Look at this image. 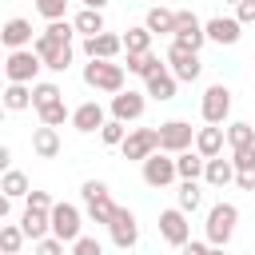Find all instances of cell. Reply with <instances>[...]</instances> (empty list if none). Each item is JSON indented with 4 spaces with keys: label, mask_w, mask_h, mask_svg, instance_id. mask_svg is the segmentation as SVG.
Wrapping results in <instances>:
<instances>
[{
    "label": "cell",
    "mask_w": 255,
    "mask_h": 255,
    "mask_svg": "<svg viewBox=\"0 0 255 255\" xmlns=\"http://www.w3.org/2000/svg\"><path fill=\"white\" fill-rule=\"evenodd\" d=\"M231 159H235V171H251V167H255V143L231 147Z\"/></svg>",
    "instance_id": "cell-38"
},
{
    "label": "cell",
    "mask_w": 255,
    "mask_h": 255,
    "mask_svg": "<svg viewBox=\"0 0 255 255\" xmlns=\"http://www.w3.org/2000/svg\"><path fill=\"white\" fill-rule=\"evenodd\" d=\"M175 84H179V80H175V72H171V68H159V72H151V76H147V96L163 104V100H171V96H175Z\"/></svg>",
    "instance_id": "cell-22"
},
{
    "label": "cell",
    "mask_w": 255,
    "mask_h": 255,
    "mask_svg": "<svg viewBox=\"0 0 255 255\" xmlns=\"http://www.w3.org/2000/svg\"><path fill=\"white\" fill-rule=\"evenodd\" d=\"M120 151H124V159L143 163L151 151H159V128H135V131H128V139L120 143Z\"/></svg>",
    "instance_id": "cell-8"
},
{
    "label": "cell",
    "mask_w": 255,
    "mask_h": 255,
    "mask_svg": "<svg viewBox=\"0 0 255 255\" xmlns=\"http://www.w3.org/2000/svg\"><path fill=\"white\" fill-rule=\"evenodd\" d=\"M84 84H88V88H96V92L116 96V92H124V64L92 60V64H84Z\"/></svg>",
    "instance_id": "cell-1"
},
{
    "label": "cell",
    "mask_w": 255,
    "mask_h": 255,
    "mask_svg": "<svg viewBox=\"0 0 255 255\" xmlns=\"http://www.w3.org/2000/svg\"><path fill=\"white\" fill-rule=\"evenodd\" d=\"M235 183H239L243 191H255V167H251V171H235Z\"/></svg>",
    "instance_id": "cell-45"
},
{
    "label": "cell",
    "mask_w": 255,
    "mask_h": 255,
    "mask_svg": "<svg viewBox=\"0 0 255 255\" xmlns=\"http://www.w3.org/2000/svg\"><path fill=\"white\" fill-rule=\"evenodd\" d=\"M8 163H12V147L4 143V147H0V167H8Z\"/></svg>",
    "instance_id": "cell-46"
},
{
    "label": "cell",
    "mask_w": 255,
    "mask_h": 255,
    "mask_svg": "<svg viewBox=\"0 0 255 255\" xmlns=\"http://www.w3.org/2000/svg\"><path fill=\"white\" fill-rule=\"evenodd\" d=\"M72 251H76V255H100L104 247H100V239H96V235H80V239L72 243Z\"/></svg>",
    "instance_id": "cell-41"
},
{
    "label": "cell",
    "mask_w": 255,
    "mask_h": 255,
    "mask_svg": "<svg viewBox=\"0 0 255 255\" xmlns=\"http://www.w3.org/2000/svg\"><path fill=\"white\" fill-rule=\"evenodd\" d=\"M64 8H68V0H36V12H40L44 20H60Z\"/></svg>",
    "instance_id": "cell-40"
},
{
    "label": "cell",
    "mask_w": 255,
    "mask_h": 255,
    "mask_svg": "<svg viewBox=\"0 0 255 255\" xmlns=\"http://www.w3.org/2000/svg\"><path fill=\"white\" fill-rule=\"evenodd\" d=\"M143 96H147V92H131V88H128V92H116V96H112V116L124 120V124H128V120H139L143 108H147Z\"/></svg>",
    "instance_id": "cell-16"
},
{
    "label": "cell",
    "mask_w": 255,
    "mask_h": 255,
    "mask_svg": "<svg viewBox=\"0 0 255 255\" xmlns=\"http://www.w3.org/2000/svg\"><path fill=\"white\" fill-rule=\"evenodd\" d=\"M84 4H88V8H104L108 0H84Z\"/></svg>",
    "instance_id": "cell-47"
},
{
    "label": "cell",
    "mask_w": 255,
    "mask_h": 255,
    "mask_svg": "<svg viewBox=\"0 0 255 255\" xmlns=\"http://www.w3.org/2000/svg\"><path fill=\"white\" fill-rule=\"evenodd\" d=\"M207 247H211V239H187V243H183L187 255H207Z\"/></svg>",
    "instance_id": "cell-43"
},
{
    "label": "cell",
    "mask_w": 255,
    "mask_h": 255,
    "mask_svg": "<svg viewBox=\"0 0 255 255\" xmlns=\"http://www.w3.org/2000/svg\"><path fill=\"white\" fill-rule=\"evenodd\" d=\"M151 28L143 24V28H128V36H124V48L128 52H151Z\"/></svg>",
    "instance_id": "cell-32"
},
{
    "label": "cell",
    "mask_w": 255,
    "mask_h": 255,
    "mask_svg": "<svg viewBox=\"0 0 255 255\" xmlns=\"http://www.w3.org/2000/svg\"><path fill=\"white\" fill-rule=\"evenodd\" d=\"M235 8H239V20L243 24H255V0H239Z\"/></svg>",
    "instance_id": "cell-44"
},
{
    "label": "cell",
    "mask_w": 255,
    "mask_h": 255,
    "mask_svg": "<svg viewBox=\"0 0 255 255\" xmlns=\"http://www.w3.org/2000/svg\"><path fill=\"white\" fill-rule=\"evenodd\" d=\"M195 143V128L191 124H183V120H167V124H159V147L163 151H183V147H191Z\"/></svg>",
    "instance_id": "cell-13"
},
{
    "label": "cell",
    "mask_w": 255,
    "mask_h": 255,
    "mask_svg": "<svg viewBox=\"0 0 255 255\" xmlns=\"http://www.w3.org/2000/svg\"><path fill=\"white\" fill-rule=\"evenodd\" d=\"M167 64H171L175 80H183V84H195L199 72H203L199 52H191V48H183V44H175V40H171V48H167Z\"/></svg>",
    "instance_id": "cell-10"
},
{
    "label": "cell",
    "mask_w": 255,
    "mask_h": 255,
    "mask_svg": "<svg viewBox=\"0 0 255 255\" xmlns=\"http://www.w3.org/2000/svg\"><path fill=\"white\" fill-rule=\"evenodd\" d=\"M28 207H44V211H52L56 203H52V195H48V191H28Z\"/></svg>",
    "instance_id": "cell-42"
},
{
    "label": "cell",
    "mask_w": 255,
    "mask_h": 255,
    "mask_svg": "<svg viewBox=\"0 0 255 255\" xmlns=\"http://www.w3.org/2000/svg\"><path fill=\"white\" fill-rule=\"evenodd\" d=\"M0 191L4 195H12V199H28V175L24 171H4V179H0Z\"/></svg>",
    "instance_id": "cell-29"
},
{
    "label": "cell",
    "mask_w": 255,
    "mask_h": 255,
    "mask_svg": "<svg viewBox=\"0 0 255 255\" xmlns=\"http://www.w3.org/2000/svg\"><path fill=\"white\" fill-rule=\"evenodd\" d=\"M72 128L76 131H96V128H104V108L96 104V100H88V104H80L76 112H72Z\"/></svg>",
    "instance_id": "cell-20"
},
{
    "label": "cell",
    "mask_w": 255,
    "mask_h": 255,
    "mask_svg": "<svg viewBox=\"0 0 255 255\" xmlns=\"http://www.w3.org/2000/svg\"><path fill=\"white\" fill-rule=\"evenodd\" d=\"M235 223H239V207L235 203H215L207 211V239H211V247H227L231 235H235Z\"/></svg>",
    "instance_id": "cell-2"
},
{
    "label": "cell",
    "mask_w": 255,
    "mask_h": 255,
    "mask_svg": "<svg viewBox=\"0 0 255 255\" xmlns=\"http://www.w3.org/2000/svg\"><path fill=\"white\" fill-rule=\"evenodd\" d=\"M195 151H203L207 159H211V155H219V151H223V128H219V124L199 128V131H195Z\"/></svg>",
    "instance_id": "cell-25"
},
{
    "label": "cell",
    "mask_w": 255,
    "mask_h": 255,
    "mask_svg": "<svg viewBox=\"0 0 255 255\" xmlns=\"http://www.w3.org/2000/svg\"><path fill=\"white\" fill-rule=\"evenodd\" d=\"M159 68H163V64H159L155 52H128V72H131V76H143V80H147V76L159 72Z\"/></svg>",
    "instance_id": "cell-27"
},
{
    "label": "cell",
    "mask_w": 255,
    "mask_h": 255,
    "mask_svg": "<svg viewBox=\"0 0 255 255\" xmlns=\"http://www.w3.org/2000/svg\"><path fill=\"white\" fill-rule=\"evenodd\" d=\"M56 100H64V92H60L56 84H32V108H36V112L48 108V104H56Z\"/></svg>",
    "instance_id": "cell-33"
},
{
    "label": "cell",
    "mask_w": 255,
    "mask_h": 255,
    "mask_svg": "<svg viewBox=\"0 0 255 255\" xmlns=\"http://www.w3.org/2000/svg\"><path fill=\"white\" fill-rule=\"evenodd\" d=\"M52 231H56L64 243H76V239H80V207L56 203V207H52Z\"/></svg>",
    "instance_id": "cell-15"
},
{
    "label": "cell",
    "mask_w": 255,
    "mask_h": 255,
    "mask_svg": "<svg viewBox=\"0 0 255 255\" xmlns=\"http://www.w3.org/2000/svg\"><path fill=\"white\" fill-rule=\"evenodd\" d=\"M159 235H163V243H171V247H183L187 239H191V223H187V211L175 203V207H167V211H159Z\"/></svg>",
    "instance_id": "cell-9"
},
{
    "label": "cell",
    "mask_w": 255,
    "mask_h": 255,
    "mask_svg": "<svg viewBox=\"0 0 255 255\" xmlns=\"http://www.w3.org/2000/svg\"><path fill=\"white\" fill-rule=\"evenodd\" d=\"M175 167H179V179H199V175H203V167H207V155H203V151L183 147V151H175Z\"/></svg>",
    "instance_id": "cell-24"
},
{
    "label": "cell",
    "mask_w": 255,
    "mask_h": 255,
    "mask_svg": "<svg viewBox=\"0 0 255 255\" xmlns=\"http://www.w3.org/2000/svg\"><path fill=\"white\" fill-rule=\"evenodd\" d=\"M227 143H231V147H247V143H255V128L243 124V120H235V124L227 128Z\"/></svg>",
    "instance_id": "cell-35"
},
{
    "label": "cell",
    "mask_w": 255,
    "mask_h": 255,
    "mask_svg": "<svg viewBox=\"0 0 255 255\" xmlns=\"http://www.w3.org/2000/svg\"><path fill=\"white\" fill-rule=\"evenodd\" d=\"M239 28H243L239 16H215V20H207V40H215V44H235V40H239Z\"/></svg>",
    "instance_id": "cell-17"
},
{
    "label": "cell",
    "mask_w": 255,
    "mask_h": 255,
    "mask_svg": "<svg viewBox=\"0 0 255 255\" xmlns=\"http://www.w3.org/2000/svg\"><path fill=\"white\" fill-rule=\"evenodd\" d=\"M4 108H8V112H24V108H32V88L20 84V80H8V88H4Z\"/></svg>",
    "instance_id": "cell-26"
},
{
    "label": "cell",
    "mask_w": 255,
    "mask_h": 255,
    "mask_svg": "<svg viewBox=\"0 0 255 255\" xmlns=\"http://www.w3.org/2000/svg\"><path fill=\"white\" fill-rule=\"evenodd\" d=\"M24 239H28L24 227H16V223H0V251H4V255H16V251L24 247Z\"/></svg>",
    "instance_id": "cell-28"
},
{
    "label": "cell",
    "mask_w": 255,
    "mask_h": 255,
    "mask_svg": "<svg viewBox=\"0 0 255 255\" xmlns=\"http://www.w3.org/2000/svg\"><path fill=\"white\" fill-rule=\"evenodd\" d=\"M100 139L108 143V147H120L124 139H128V128H124V120H104V128H100Z\"/></svg>",
    "instance_id": "cell-34"
},
{
    "label": "cell",
    "mask_w": 255,
    "mask_h": 255,
    "mask_svg": "<svg viewBox=\"0 0 255 255\" xmlns=\"http://www.w3.org/2000/svg\"><path fill=\"white\" fill-rule=\"evenodd\" d=\"M175 203H179L183 211H195V207H199V183H195V179H183L179 191H175Z\"/></svg>",
    "instance_id": "cell-36"
},
{
    "label": "cell",
    "mask_w": 255,
    "mask_h": 255,
    "mask_svg": "<svg viewBox=\"0 0 255 255\" xmlns=\"http://www.w3.org/2000/svg\"><path fill=\"white\" fill-rule=\"evenodd\" d=\"M175 175H179V167H175V155H171V151L159 147V151H151V155L143 159V183H147V187H167Z\"/></svg>",
    "instance_id": "cell-6"
},
{
    "label": "cell",
    "mask_w": 255,
    "mask_h": 255,
    "mask_svg": "<svg viewBox=\"0 0 255 255\" xmlns=\"http://www.w3.org/2000/svg\"><path fill=\"white\" fill-rule=\"evenodd\" d=\"M32 48L40 52L44 68H52V72H68V64H72V40H56V36L40 32V36L32 40Z\"/></svg>",
    "instance_id": "cell-4"
},
{
    "label": "cell",
    "mask_w": 255,
    "mask_h": 255,
    "mask_svg": "<svg viewBox=\"0 0 255 255\" xmlns=\"http://www.w3.org/2000/svg\"><path fill=\"white\" fill-rule=\"evenodd\" d=\"M143 24H147L151 32H159V36H163V32L171 36V32H175V12H171V8H151Z\"/></svg>",
    "instance_id": "cell-31"
},
{
    "label": "cell",
    "mask_w": 255,
    "mask_h": 255,
    "mask_svg": "<svg viewBox=\"0 0 255 255\" xmlns=\"http://www.w3.org/2000/svg\"><path fill=\"white\" fill-rule=\"evenodd\" d=\"M64 247H72V243H64L56 231H52V235H44V239H36V251H40V255H60Z\"/></svg>",
    "instance_id": "cell-39"
},
{
    "label": "cell",
    "mask_w": 255,
    "mask_h": 255,
    "mask_svg": "<svg viewBox=\"0 0 255 255\" xmlns=\"http://www.w3.org/2000/svg\"><path fill=\"white\" fill-rule=\"evenodd\" d=\"M124 52V36H112L108 28L96 36H84V56L88 60H116Z\"/></svg>",
    "instance_id": "cell-14"
},
{
    "label": "cell",
    "mask_w": 255,
    "mask_h": 255,
    "mask_svg": "<svg viewBox=\"0 0 255 255\" xmlns=\"http://www.w3.org/2000/svg\"><path fill=\"white\" fill-rule=\"evenodd\" d=\"M171 40L183 44V48H191V52H199L203 40H207V24H203L195 12H175V32H171Z\"/></svg>",
    "instance_id": "cell-7"
},
{
    "label": "cell",
    "mask_w": 255,
    "mask_h": 255,
    "mask_svg": "<svg viewBox=\"0 0 255 255\" xmlns=\"http://www.w3.org/2000/svg\"><path fill=\"white\" fill-rule=\"evenodd\" d=\"M64 120H72V116H68V108H64V100H56V104L40 108V124H52V128H60Z\"/></svg>",
    "instance_id": "cell-37"
},
{
    "label": "cell",
    "mask_w": 255,
    "mask_h": 255,
    "mask_svg": "<svg viewBox=\"0 0 255 255\" xmlns=\"http://www.w3.org/2000/svg\"><path fill=\"white\" fill-rule=\"evenodd\" d=\"M40 68H44V60H40L36 48H12L8 60H4V76L8 80H20V84H32Z\"/></svg>",
    "instance_id": "cell-5"
},
{
    "label": "cell",
    "mask_w": 255,
    "mask_h": 255,
    "mask_svg": "<svg viewBox=\"0 0 255 255\" xmlns=\"http://www.w3.org/2000/svg\"><path fill=\"white\" fill-rule=\"evenodd\" d=\"M231 116V88L227 84H211L203 92V120L207 124H223Z\"/></svg>",
    "instance_id": "cell-12"
},
{
    "label": "cell",
    "mask_w": 255,
    "mask_h": 255,
    "mask_svg": "<svg viewBox=\"0 0 255 255\" xmlns=\"http://www.w3.org/2000/svg\"><path fill=\"white\" fill-rule=\"evenodd\" d=\"M0 40H4L8 48H32V24H28L24 16H12V20L4 24Z\"/></svg>",
    "instance_id": "cell-21"
},
{
    "label": "cell",
    "mask_w": 255,
    "mask_h": 255,
    "mask_svg": "<svg viewBox=\"0 0 255 255\" xmlns=\"http://www.w3.org/2000/svg\"><path fill=\"white\" fill-rule=\"evenodd\" d=\"M32 151H36L40 159H56V155H60V131H56L52 124H40V128L32 131Z\"/></svg>",
    "instance_id": "cell-18"
},
{
    "label": "cell",
    "mask_w": 255,
    "mask_h": 255,
    "mask_svg": "<svg viewBox=\"0 0 255 255\" xmlns=\"http://www.w3.org/2000/svg\"><path fill=\"white\" fill-rule=\"evenodd\" d=\"M20 227H24V231H28V239L36 243V239H44V235L52 231V211H44V207H24Z\"/></svg>",
    "instance_id": "cell-19"
},
{
    "label": "cell",
    "mask_w": 255,
    "mask_h": 255,
    "mask_svg": "<svg viewBox=\"0 0 255 255\" xmlns=\"http://www.w3.org/2000/svg\"><path fill=\"white\" fill-rule=\"evenodd\" d=\"M108 231H112V243H116L120 251H131V247L139 243V223H135V215H131L128 207H116Z\"/></svg>",
    "instance_id": "cell-11"
},
{
    "label": "cell",
    "mask_w": 255,
    "mask_h": 255,
    "mask_svg": "<svg viewBox=\"0 0 255 255\" xmlns=\"http://www.w3.org/2000/svg\"><path fill=\"white\" fill-rule=\"evenodd\" d=\"M227 4H239V0H227Z\"/></svg>",
    "instance_id": "cell-48"
},
{
    "label": "cell",
    "mask_w": 255,
    "mask_h": 255,
    "mask_svg": "<svg viewBox=\"0 0 255 255\" xmlns=\"http://www.w3.org/2000/svg\"><path fill=\"white\" fill-rule=\"evenodd\" d=\"M80 195H84V203H88V215H92V223H112V215H116V207L120 203H112V195H108V183H100V179H88L84 187H80Z\"/></svg>",
    "instance_id": "cell-3"
},
{
    "label": "cell",
    "mask_w": 255,
    "mask_h": 255,
    "mask_svg": "<svg viewBox=\"0 0 255 255\" xmlns=\"http://www.w3.org/2000/svg\"><path fill=\"white\" fill-rule=\"evenodd\" d=\"M203 179H207L211 187H227V183L235 179V159L211 155V159H207V167H203Z\"/></svg>",
    "instance_id": "cell-23"
},
{
    "label": "cell",
    "mask_w": 255,
    "mask_h": 255,
    "mask_svg": "<svg viewBox=\"0 0 255 255\" xmlns=\"http://www.w3.org/2000/svg\"><path fill=\"white\" fill-rule=\"evenodd\" d=\"M72 24H76V32L96 36V32H104V12H100V8H84V12H80Z\"/></svg>",
    "instance_id": "cell-30"
}]
</instances>
